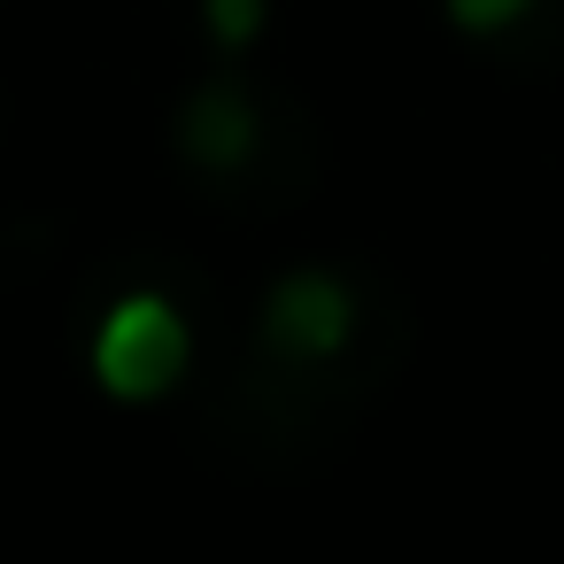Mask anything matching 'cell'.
I'll return each instance as SVG.
<instances>
[{
	"label": "cell",
	"instance_id": "6da1fadb",
	"mask_svg": "<svg viewBox=\"0 0 564 564\" xmlns=\"http://www.w3.org/2000/svg\"><path fill=\"white\" fill-rule=\"evenodd\" d=\"M186 317L163 302V294H132V302H117L109 317H101V333H94V371H101V387L117 394V402H155V394H171L178 387V371H186Z\"/></svg>",
	"mask_w": 564,
	"mask_h": 564
},
{
	"label": "cell",
	"instance_id": "7a4b0ae2",
	"mask_svg": "<svg viewBox=\"0 0 564 564\" xmlns=\"http://www.w3.org/2000/svg\"><path fill=\"white\" fill-rule=\"evenodd\" d=\"M348 333H356V302H348V286H340L333 271H294V279H279L271 302H263V340H271L279 356L317 364V356H333Z\"/></svg>",
	"mask_w": 564,
	"mask_h": 564
},
{
	"label": "cell",
	"instance_id": "3957f363",
	"mask_svg": "<svg viewBox=\"0 0 564 564\" xmlns=\"http://www.w3.org/2000/svg\"><path fill=\"white\" fill-rule=\"evenodd\" d=\"M178 148L202 163V171H232L256 155V109L240 94V78H217L202 86L186 109H178Z\"/></svg>",
	"mask_w": 564,
	"mask_h": 564
},
{
	"label": "cell",
	"instance_id": "277c9868",
	"mask_svg": "<svg viewBox=\"0 0 564 564\" xmlns=\"http://www.w3.org/2000/svg\"><path fill=\"white\" fill-rule=\"evenodd\" d=\"M525 9H533V0H448V24L471 32V40H495V32H510Z\"/></svg>",
	"mask_w": 564,
	"mask_h": 564
},
{
	"label": "cell",
	"instance_id": "5b68a950",
	"mask_svg": "<svg viewBox=\"0 0 564 564\" xmlns=\"http://www.w3.org/2000/svg\"><path fill=\"white\" fill-rule=\"evenodd\" d=\"M202 17H209V32L225 47H248L263 32V0H202Z\"/></svg>",
	"mask_w": 564,
	"mask_h": 564
}]
</instances>
